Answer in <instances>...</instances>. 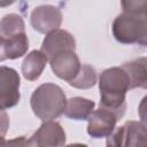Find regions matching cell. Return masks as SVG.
<instances>
[{
  "label": "cell",
  "instance_id": "6da1fadb",
  "mask_svg": "<svg viewBox=\"0 0 147 147\" xmlns=\"http://www.w3.org/2000/svg\"><path fill=\"white\" fill-rule=\"evenodd\" d=\"M100 107L111 110L122 118L125 109V95L130 90V80L122 67H113L102 71L99 78Z\"/></svg>",
  "mask_w": 147,
  "mask_h": 147
},
{
  "label": "cell",
  "instance_id": "7a4b0ae2",
  "mask_svg": "<svg viewBox=\"0 0 147 147\" xmlns=\"http://www.w3.org/2000/svg\"><path fill=\"white\" fill-rule=\"evenodd\" d=\"M30 105L33 114L41 121L55 119L64 113L67 96L59 85L45 83L33 91Z\"/></svg>",
  "mask_w": 147,
  "mask_h": 147
},
{
  "label": "cell",
  "instance_id": "3957f363",
  "mask_svg": "<svg viewBox=\"0 0 147 147\" xmlns=\"http://www.w3.org/2000/svg\"><path fill=\"white\" fill-rule=\"evenodd\" d=\"M111 32L121 44H139L145 46L147 40L146 16L122 13L114 20Z\"/></svg>",
  "mask_w": 147,
  "mask_h": 147
},
{
  "label": "cell",
  "instance_id": "277c9868",
  "mask_svg": "<svg viewBox=\"0 0 147 147\" xmlns=\"http://www.w3.org/2000/svg\"><path fill=\"white\" fill-rule=\"evenodd\" d=\"M147 145L146 126L140 122L129 121L122 126L114 130L107 138V146H129L145 147Z\"/></svg>",
  "mask_w": 147,
  "mask_h": 147
},
{
  "label": "cell",
  "instance_id": "5b68a950",
  "mask_svg": "<svg viewBox=\"0 0 147 147\" xmlns=\"http://www.w3.org/2000/svg\"><path fill=\"white\" fill-rule=\"evenodd\" d=\"M20 75L9 67H0V108L8 109L16 106L21 99Z\"/></svg>",
  "mask_w": 147,
  "mask_h": 147
},
{
  "label": "cell",
  "instance_id": "8992f818",
  "mask_svg": "<svg viewBox=\"0 0 147 147\" xmlns=\"http://www.w3.org/2000/svg\"><path fill=\"white\" fill-rule=\"evenodd\" d=\"M62 11L53 5L37 6L31 15L30 23L33 30L39 33H47L55 29H59L62 23Z\"/></svg>",
  "mask_w": 147,
  "mask_h": 147
},
{
  "label": "cell",
  "instance_id": "52a82bcc",
  "mask_svg": "<svg viewBox=\"0 0 147 147\" xmlns=\"http://www.w3.org/2000/svg\"><path fill=\"white\" fill-rule=\"evenodd\" d=\"M118 119L115 113L99 106V108L93 110L87 117V133L94 139L106 138L115 130Z\"/></svg>",
  "mask_w": 147,
  "mask_h": 147
},
{
  "label": "cell",
  "instance_id": "ba28073f",
  "mask_svg": "<svg viewBox=\"0 0 147 147\" xmlns=\"http://www.w3.org/2000/svg\"><path fill=\"white\" fill-rule=\"evenodd\" d=\"M65 144V132L60 123L53 119L44 121L40 127L26 141L28 146H63Z\"/></svg>",
  "mask_w": 147,
  "mask_h": 147
},
{
  "label": "cell",
  "instance_id": "9c48e42d",
  "mask_svg": "<svg viewBox=\"0 0 147 147\" xmlns=\"http://www.w3.org/2000/svg\"><path fill=\"white\" fill-rule=\"evenodd\" d=\"M76 49V40L74 36L62 29H55L46 33V37L41 44V52L49 60L55 54L63 51H75Z\"/></svg>",
  "mask_w": 147,
  "mask_h": 147
},
{
  "label": "cell",
  "instance_id": "30bf717a",
  "mask_svg": "<svg viewBox=\"0 0 147 147\" xmlns=\"http://www.w3.org/2000/svg\"><path fill=\"white\" fill-rule=\"evenodd\" d=\"M52 71L59 78L70 82L80 69V62L75 51H63L49 59Z\"/></svg>",
  "mask_w": 147,
  "mask_h": 147
},
{
  "label": "cell",
  "instance_id": "8fae6325",
  "mask_svg": "<svg viewBox=\"0 0 147 147\" xmlns=\"http://www.w3.org/2000/svg\"><path fill=\"white\" fill-rule=\"evenodd\" d=\"M48 62L47 56L41 51H31L22 62V75L30 82L37 80L42 74Z\"/></svg>",
  "mask_w": 147,
  "mask_h": 147
},
{
  "label": "cell",
  "instance_id": "7c38bea8",
  "mask_svg": "<svg viewBox=\"0 0 147 147\" xmlns=\"http://www.w3.org/2000/svg\"><path fill=\"white\" fill-rule=\"evenodd\" d=\"M130 80V90L132 88H146L147 87V60L146 57H140L134 61L124 63L121 65Z\"/></svg>",
  "mask_w": 147,
  "mask_h": 147
},
{
  "label": "cell",
  "instance_id": "4fadbf2b",
  "mask_svg": "<svg viewBox=\"0 0 147 147\" xmlns=\"http://www.w3.org/2000/svg\"><path fill=\"white\" fill-rule=\"evenodd\" d=\"M94 101L82 96H75L67 100V106L63 114L75 121H85L94 110Z\"/></svg>",
  "mask_w": 147,
  "mask_h": 147
},
{
  "label": "cell",
  "instance_id": "5bb4252c",
  "mask_svg": "<svg viewBox=\"0 0 147 147\" xmlns=\"http://www.w3.org/2000/svg\"><path fill=\"white\" fill-rule=\"evenodd\" d=\"M23 32H25V24L18 14L10 13L0 20V36L10 38Z\"/></svg>",
  "mask_w": 147,
  "mask_h": 147
},
{
  "label": "cell",
  "instance_id": "9a60e30c",
  "mask_svg": "<svg viewBox=\"0 0 147 147\" xmlns=\"http://www.w3.org/2000/svg\"><path fill=\"white\" fill-rule=\"evenodd\" d=\"M68 83L70 86L75 88H79V90L91 88L96 83V71L93 67L88 64H82L76 77Z\"/></svg>",
  "mask_w": 147,
  "mask_h": 147
},
{
  "label": "cell",
  "instance_id": "2e32d148",
  "mask_svg": "<svg viewBox=\"0 0 147 147\" xmlns=\"http://www.w3.org/2000/svg\"><path fill=\"white\" fill-rule=\"evenodd\" d=\"M29 48V39L25 32L7 38V59L15 60L23 56Z\"/></svg>",
  "mask_w": 147,
  "mask_h": 147
},
{
  "label": "cell",
  "instance_id": "e0dca14e",
  "mask_svg": "<svg viewBox=\"0 0 147 147\" xmlns=\"http://www.w3.org/2000/svg\"><path fill=\"white\" fill-rule=\"evenodd\" d=\"M123 13L146 16V0H121Z\"/></svg>",
  "mask_w": 147,
  "mask_h": 147
},
{
  "label": "cell",
  "instance_id": "ac0fdd59",
  "mask_svg": "<svg viewBox=\"0 0 147 147\" xmlns=\"http://www.w3.org/2000/svg\"><path fill=\"white\" fill-rule=\"evenodd\" d=\"M9 127V117L5 109L0 108V136L5 137Z\"/></svg>",
  "mask_w": 147,
  "mask_h": 147
},
{
  "label": "cell",
  "instance_id": "d6986e66",
  "mask_svg": "<svg viewBox=\"0 0 147 147\" xmlns=\"http://www.w3.org/2000/svg\"><path fill=\"white\" fill-rule=\"evenodd\" d=\"M7 60V38L0 36V62Z\"/></svg>",
  "mask_w": 147,
  "mask_h": 147
},
{
  "label": "cell",
  "instance_id": "ffe728a7",
  "mask_svg": "<svg viewBox=\"0 0 147 147\" xmlns=\"http://www.w3.org/2000/svg\"><path fill=\"white\" fill-rule=\"evenodd\" d=\"M13 144H16V145H26V141H24V137H20L15 140H11V141H8L6 142V145H13Z\"/></svg>",
  "mask_w": 147,
  "mask_h": 147
},
{
  "label": "cell",
  "instance_id": "44dd1931",
  "mask_svg": "<svg viewBox=\"0 0 147 147\" xmlns=\"http://www.w3.org/2000/svg\"><path fill=\"white\" fill-rule=\"evenodd\" d=\"M16 0H0V7H7L15 2Z\"/></svg>",
  "mask_w": 147,
  "mask_h": 147
},
{
  "label": "cell",
  "instance_id": "7402d4cb",
  "mask_svg": "<svg viewBox=\"0 0 147 147\" xmlns=\"http://www.w3.org/2000/svg\"><path fill=\"white\" fill-rule=\"evenodd\" d=\"M3 145H6L5 137H1V136H0V146H3Z\"/></svg>",
  "mask_w": 147,
  "mask_h": 147
}]
</instances>
